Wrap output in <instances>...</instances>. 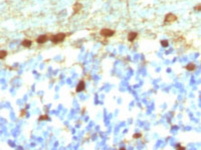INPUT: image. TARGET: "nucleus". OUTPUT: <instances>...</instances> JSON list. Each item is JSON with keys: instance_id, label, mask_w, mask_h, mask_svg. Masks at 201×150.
I'll list each match as a JSON object with an SVG mask.
<instances>
[{"instance_id": "f257e3e1", "label": "nucleus", "mask_w": 201, "mask_h": 150, "mask_svg": "<svg viewBox=\"0 0 201 150\" xmlns=\"http://www.w3.org/2000/svg\"><path fill=\"white\" fill-rule=\"evenodd\" d=\"M49 37H50V40L52 43L57 44V43H60L65 39L66 34H65V33H58V34H55V35H50Z\"/></svg>"}, {"instance_id": "f03ea898", "label": "nucleus", "mask_w": 201, "mask_h": 150, "mask_svg": "<svg viewBox=\"0 0 201 150\" xmlns=\"http://www.w3.org/2000/svg\"><path fill=\"white\" fill-rule=\"evenodd\" d=\"M176 20H177V16H176L175 14H173V13H168V14H166V16H165L164 24L172 23V22H175Z\"/></svg>"}, {"instance_id": "7ed1b4c3", "label": "nucleus", "mask_w": 201, "mask_h": 150, "mask_svg": "<svg viewBox=\"0 0 201 150\" xmlns=\"http://www.w3.org/2000/svg\"><path fill=\"white\" fill-rule=\"evenodd\" d=\"M100 34L104 37H112L115 34V30H112V29L109 28H104L100 31Z\"/></svg>"}, {"instance_id": "20e7f679", "label": "nucleus", "mask_w": 201, "mask_h": 150, "mask_svg": "<svg viewBox=\"0 0 201 150\" xmlns=\"http://www.w3.org/2000/svg\"><path fill=\"white\" fill-rule=\"evenodd\" d=\"M81 8H82V4H81L80 2H76L73 4V6H72V9H73V13H72V15H75V14L78 13L81 10Z\"/></svg>"}, {"instance_id": "39448f33", "label": "nucleus", "mask_w": 201, "mask_h": 150, "mask_svg": "<svg viewBox=\"0 0 201 150\" xmlns=\"http://www.w3.org/2000/svg\"><path fill=\"white\" fill-rule=\"evenodd\" d=\"M86 88V84H85V81L84 80H81L80 82H78V84L76 86V92H81V91H84Z\"/></svg>"}, {"instance_id": "423d86ee", "label": "nucleus", "mask_w": 201, "mask_h": 150, "mask_svg": "<svg viewBox=\"0 0 201 150\" xmlns=\"http://www.w3.org/2000/svg\"><path fill=\"white\" fill-rule=\"evenodd\" d=\"M47 40H48L47 35H40L36 38V42L38 43V44H43V43H45Z\"/></svg>"}, {"instance_id": "0eeeda50", "label": "nucleus", "mask_w": 201, "mask_h": 150, "mask_svg": "<svg viewBox=\"0 0 201 150\" xmlns=\"http://www.w3.org/2000/svg\"><path fill=\"white\" fill-rule=\"evenodd\" d=\"M137 37H138V33H137V32H129V34H128V40L130 42H133Z\"/></svg>"}, {"instance_id": "6e6552de", "label": "nucleus", "mask_w": 201, "mask_h": 150, "mask_svg": "<svg viewBox=\"0 0 201 150\" xmlns=\"http://www.w3.org/2000/svg\"><path fill=\"white\" fill-rule=\"evenodd\" d=\"M31 44H32L31 40H28V39H24V40L21 42V45L24 46V47H26V48H29V47L31 46Z\"/></svg>"}, {"instance_id": "1a4fd4ad", "label": "nucleus", "mask_w": 201, "mask_h": 150, "mask_svg": "<svg viewBox=\"0 0 201 150\" xmlns=\"http://www.w3.org/2000/svg\"><path fill=\"white\" fill-rule=\"evenodd\" d=\"M195 68H196V66H195L194 63H189L187 66H186V69H187L188 71H193Z\"/></svg>"}, {"instance_id": "9d476101", "label": "nucleus", "mask_w": 201, "mask_h": 150, "mask_svg": "<svg viewBox=\"0 0 201 150\" xmlns=\"http://www.w3.org/2000/svg\"><path fill=\"white\" fill-rule=\"evenodd\" d=\"M38 120H39V121H43V120H49V116H48V115H41V116H39Z\"/></svg>"}, {"instance_id": "9b49d317", "label": "nucleus", "mask_w": 201, "mask_h": 150, "mask_svg": "<svg viewBox=\"0 0 201 150\" xmlns=\"http://www.w3.org/2000/svg\"><path fill=\"white\" fill-rule=\"evenodd\" d=\"M6 55H7V52L5 50H1V52H0V58L4 59V58L6 57Z\"/></svg>"}, {"instance_id": "f8f14e48", "label": "nucleus", "mask_w": 201, "mask_h": 150, "mask_svg": "<svg viewBox=\"0 0 201 150\" xmlns=\"http://www.w3.org/2000/svg\"><path fill=\"white\" fill-rule=\"evenodd\" d=\"M161 45H162L163 47H168V45H169V42L167 41V40H161Z\"/></svg>"}, {"instance_id": "ddd939ff", "label": "nucleus", "mask_w": 201, "mask_h": 150, "mask_svg": "<svg viewBox=\"0 0 201 150\" xmlns=\"http://www.w3.org/2000/svg\"><path fill=\"white\" fill-rule=\"evenodd\" d=\"M194 10H195V11H201V3L197 4V5L194 7Z\"/></svg>"}, {"instance_id": "4468645a", "label": "nucleus", "mask_w": 201, "mask_h": 150, "mask_svg": "<svg viewBox=\"0 0 201 150\" xmlns=\"http://www.w3.org/2000/svg\"><path fill=\"white\" fill-rule=\"evenodd\" d=\"M142 136V134L141 133H135L134 135H133V137L135 138V139H137V138H140Z\"/></svg>"}, {"instance_id": "2eb2a0df", "label": "nucleus", "mask_w": 201, "mask_h": 150, "mask_svg": "<svg viewBox=\"0 0 201 150\" xmlns=\"http://www.w3.org/2000/svg\"><path fill=\"white\" fill-rule=\"evenodd\" d=\"M26 114V110L25 109H22L21 110V114H20V116H23V115H25Z\"/></svg>"}, {"instance_id": "dca6fc26", "label": "nucleus", "mask_w": 201, "mask_h": 150, "mask_svg": "<svg viewBox=\"0 0 201 150\" xmlns=\"http://www.w3.org/2000/svg\"><path fill=\"white\" fill-rule=\"evenodd\" d=\"M176 148H178V149H184V147L180 146V145H176Z\"/></svg>"}]
</instances>
